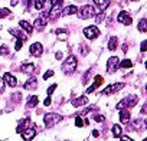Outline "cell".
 I'll return each mask as SVG.
<instances>
[{
    "label": "cell",
    "mask_w": 147,
    "mask_h": 141,
    "mask_svg": "<svg viewBox=\"0 0 147 141\" xmlns=\"http://www.w3.org/2000/svg\"><path fill=\"white\" fill-rule=\"evenodd\" d=\"M9 32H10V33H12L13 36H16L18 39H20V40H23V42L26 40V35H25V33H23L22 30H18V29H10Z\"/></svg>",
    "instance_id": "obj_21"
},
{
    "label": "cell",
    "mask_w": 147,
    "mask_h": 141,
    "mask_svg": "<svg viewBox=\"0 0 147 141\" xmlns=\"http://www.w3.org/2000/svg\"><path fill=\"white\" fill-rule=\"evenodd\" d=\"M22 46H23V40L18 39V42H16V46H15V49H16V50H19V49H20Z\"/></svg>",
    "instance_id": "obj_39"
},
{
    "label": "cell",
    "mask_w": 147,
    "mask_h": 141,
    "mask_svg": "<svg viewBox=\"0 0 147 141\" xmlns=\"http://www.w3.org/2000/svg\"><path fill=\"white\" fill-rule=\"evenodd\" d=\"M51 102H52V101H51V97H48V98L45 99V102H43V105H45V107H49V105H51Z\"/></svg>",
    "instance_id": "obj_43"
},
{
    "label": "cell",
    "mask_w": 147,
    "mask_h": 141,
    "mask_svg": "<svg viewBox=\"0 0 147 141\" xmlns=\"http://www.w3.org/2000/svg\"><path fill=\"white\" fill-rule=\"evenodd\" d=\"M55 35H56V38H58L59 40H65V39L68 38V32H66L65 29H56V30H55Z\"/></svg>",
    "instance_id": "obj_23"
},
{
    "label": "cell",
    "mask_w": 147,
    "mask_h": 141,
    "mask_svg": "<svg viewBox=\"0 0 147 141\" xmlns=\"http://www.w3.org/2000/svg\"><path fill=\"white\" fill-rule=\"evenodd\" d=\"M20 134H22V138H23V140L29 141V140L35 138V135H36V130L30 127V128H28V130H23Z\"/></svg>",
    "instance_id": "obj_10"
},
{
    "label": "cell",
    "mask_w": 147,
    "mask_h": 141,
    "mask_svg": "<svg viewBox=\"0 0 147 141\" xmlns=\"http://www.w3.org/2000/svg\"><path fill=\"white\" fill-rule=\"evenodd\" d=\"M80 15H81V17L85 20V19H90V17H92V16L95 15V10H94V7H92L91 5H87V6L81 7V12H80Z\"/></svg>",
    "instance_id": "obj_7"
},
{
    "label": "cell",
    "mask_w": 147,
    "mask_h": 141,
    "mask_svg": "<svg viewBox=\"0 0 147 141\" xmlns=\"http://www.w3.org/2000/svg\"><path fill=\"white\" fill-rule=\"evenodd\" d=\"M120 121L124 122V124H127L130 121V111H127L125 108L124 109L121 108V111H120Z\"/></svg>",
    "instance_id": "obj_18"
},
{
    "label": "cell",
    "mask_w": 147,
    "mask_h": 141,
    "mask_svg": "<svg viewBox=\"0 0 147 141\" xmlns=\"http://www.w3.org/2000/svg\"><path fill=\"white\" fill-rule=\"evenodd\" d=\"M138 30L140 32H147V19H141L140 23H138Z\"/></svg>",
    "instance_id": "obj_28"
},
{
    "label": "cell",
    "mask_w": 147,
    "mask_h": 141,
    "mask_svg": "<svg viewBox=\"0 0 147 141\" xmlns=\"http://www.w3.org/2000/svg\"><path fill=\"white\" fill-rule=\"evenodd\" d=\"M121 88H124V84L123 82H117V84H111V85H108L101 94L102 95H111V94H115V92H118Z\"/></svg>",
    "instance_id": "obj_4"
},
{
    "label": "cell",
    "mask_w": 147,
    "mask_h": 141,
    "mask_svg": "<svg viewBox=\"0 0 147 141\" xmlns=\"http://www.w3.org/2000/svg\"><path fill=\"white\" fill-rule=\"evenodd\" d=\"M118 58L117 56H111L110 59H108V62H107V72L108 74H113V72H115V70L118 69Z\"/></svg>",
    "instance_id": "obj_6"
},
{
    "label": "cell",
    "mask_w": 147,
    "mask_h": 141,
    "mask_svg": "<svg viewBox=\"0 0 147 141\" xmlns=\"http://www.w3.org/2000/svg\"><path fill=\"white\" fill-rule=\"evenodd\" d=\"M146 127H147L146 121H143V120H136L134 121V128L137 131H143V130H146Z\"/></svg>",
    "instance_id": "obj_24"
},
{
    "label": "cell",
    "mask_w": 147,
    "mask_h": 141,
    "mask_svg": "<svg viewBox=\"0 0 147 141\" xmlns=\"http://www.w3.org/2000/svg\"><path fill=\"white\" fill-rule=\"evenodd\" d=\"M55 89H56V84H55V85H51V87L48 88V95H52V94L55 92Z\"/></svg>",
    "instance_id": "obj_37"
},
{
    "label": "cell",
    "mask_w": 147,
    "mask_h": 141,
    "mask_svg": "<svg viewBox=\"0 0 147 141\" xmlns=\"http://www.w3.org/2000/svg\"><path fill=\"white\" fill-rule=\"evenodd\" d=\"M146 49H147V40H143V42H141V48H140V50H141V52H146Z\"/></svg>",
    "instance_id": "obj_40"
},
{
    "label": "cell",
    "mask_w": 147,
    "mask_h": 141,
    "mask_svg": "<svg viewBox=\"0 0 147 141\" xmlns=\"http://www.w3.org/2000/svg\"><path fill=\"white\" fill-rule=\"evenodd\" d=\"M61 13H62V5H53V7L49 12V17L51 19H56V17H59Z\"/></svg>",
    "instance_id": "obj_11"
},
{
    "label": "cell",
    "mask_w": 147,
    "mask_h": 141,
    "mask_svg": "<svg viewBox=\"0 0 147 141\" xmlns=\"http://www.w3.org/2000/svg\"><path fill=\"white\" fill-rule=\"evenodd\" d=\"M59 121H62V115H59V114L49 112V114H45V117H43V122L46 127H52L53 124H56Z\"/></svg>",
    "instance_id": "obj_2"
},
{
    "label": "cell",
    "mask_w": 147,
    "mask_h": 141,
    "mask_svg": "<svg viewBox=\"0 0 147 141\" xmlns=\"http://www.w3.org/2000/svg\"><path fill=\"white\" fill-rule=\"evenodd\" d=\"M20 98H22V94H19V92H16V94L12 95V101H13V102H18Z\"/></svg>",
    "instance_id": "obj_34"
},
{
    "label": "cell",
    "mask_w": 147,
    "mask_h": 141,
    "mask_svg": "<svg viewBox=\"0 0 147 141\" xmlns=\"http://www.w3.org/2000/svg\"><path fill=\"white\" fill-rule=\"evenodd\" d=\"M81 53H82V55H87V53H88V48H87V45H81Z\"/></svg>",
    "instance_id": "obj_41"
},
{
    "label": "cell",
    "mask_w": 147,
    "mask_h": 141,
    "mask_svg": "<svg viewBox=\"0 0 147 141\" xmlns=\"http://www.w3.org/2000/svg\"><path fill=\"white\" fill-rule=\"evenodd\" d=\"M146 112H147V104H144L141 108V114H146Z\"/></svg>",
    "instance_id": "obj_46"
},
{
    "label": "cell",
    "mask_w": 147,
    "mask_h": 141,
    "mask_svg": "<svg viewBox=\"0 0 147 141\" xmlns=\"http://www.w3.org/2000/svg\"><path fill=\"white\" fill-rule=\"evenodd\" d=\"M46 23H48V20H46V17H43V16H40V17H38V19L35 20V23H33V26H35V28H38V29H43V28L46 26Z\"/></svg>",
    "instance_id": "obj_17"
},
{
    "label": "cell",
    "mask_w": 147,
    "mask_h": 141,
    "mask_svg": "<svg viewBox=\"0 0 147 141\" xmlns=\"http://www.w3.org/2000/svg\"><path fill=\"white\" fill-rule=\"evenodd\" d=\"M19 26L22 28V30H25V32L29 33V35L33 32V26H32L29 22H26V20H20V22H19Z\"/></svg>",
    "instance_id": "obj_15"
},
{
    "label": "cell",
    "mask_w": 147,
    "mask_h": 141,
    "mask_svg": "<svg viewBox=\"0 0 147 141\" xmlns=\"http://www.w3.org/2000/svg\"><path fill=\"white\" fill-rule=\"evenodd\" d=\"M94 3L98 6V9L101 12V10H105L110 6V0H94Z\"/></svg>",
    "instance_id": "obj_19"
},
{
    "label": "cell",
    "mask_w": 147,
    "mask_h": 141,
    "mask_svg": "<svg viewBox=\"0 0 147 141\" xmlns=\"http://www.w3.org/2000/svg\"><path fill=\"white\" fill-rule=\"evenodd\" d=\"M3 81L9 85V87H16L18 85V81H16V78L12 75V74H5V77H3Z\"/></svg>",
    "instance_id": "obj_12"
},
{
    "label": "cell",
    "mask_w": 147,
    "mask_h": 141,
    "mask_svg": "<svg viewBox=\"0 0 147 141\" xmlns=\"http://www.w3.org/2000/svg\"><path fill=\"white\" fill-rule=\"evenodd\" d=\"M29 50H30V53H32L33 56H40V55L43 53V46H42L40 42H35V43L30 45Z\"/></svg>",
    "instance_id": "obj_8"
},
{
    "label": "cell",
    "mask_w": 147,
    "mask_h": 141,
    "mask_svg": "<svg viewBox=\"0 0 147 141\" xmlns=\"http://www.w3.org/2000/svg\"><path fill=\"white\" fill-rule=\"evenodd\" d=\"M75 125L81 128V127H84V121H82L80 117H77V118H75Z\"/></svg>",
    "instance_id": "obj_36"
},
{
    "label": "cell",
    "mask_w": 147,
    "mask_h": 141,
    "mask_svg": "<svg viewBox=\"0 0 147 141\" xmlns=\"http://www.w3.org/2000/svg\"><path fill=\"white\" fill-rule=\"evenodd\" d=\"M117 20H118L121 25H125V26H130V25L133 23V20H131V17H130V15H128L127 12H120Z\"/></svg>",
    "instance_id": "obj_9"
},
{
    "label": "cell",
    "mask_w": 147,
    "mask_h": 141,
    "mask_svg": "<svg viewBox=\"0 0 147 141\" xmlns=\"http://www.w3.org/2000/svg\"><path fill=\"white\" fill-rule=\"evenodd\" d=\"M52 75H53V70H48V72L43 74V79H49Z\"/></svg>",
    "instance_id": "obj_38"
},
{
    "label": "cell",
    "mask_w": 147,
    "mask_h": 141,
    "mask_svg": "<svg viewBox=\"0 0 147 141\" xmlns=\"http://www.w3.org/2000/svg\"><path fill=\"white\" fill-rule=\"evenodd\" d=\"M63 0H52V5H62Z\"/></svg>",
    "instance_id": "obj_45"
},
{
    "label": "cell",
    "mask_w": 147,
    "mask_h": 141,
    "mask_svg": "<svg viewBox=\"0 0 147 141\" xmlns=\"http://www.w3.org/2000/svg\"><path fill=\"white\" fill-rule=\"evenodd\" d=\"M3 91H5V81H3V78H0V94Z\"/></svg>",
    "instance_id": "obj_42"
},
{
    "label": "cell",
    "mask_w": 147,
    "mask_h": 141,
    "mask_svg": "<svg viewBox=\"0 0 147 141\" xmlns=\"http://www.w3.org/2000/svg\"><path fill=\"white\" fill-rule=\"evenodd\" d=\"M117 38L115 36H113V38H110V40H108V49L110 50H115L117 49Z\"/></svg>",
    "instance_id": "obj_25"
},
{
    "label": "cell",
    "mask_w": 147,
    "mask_h": 141,
    "mask_svg": "<svg viewBox=\"0 0 147 141\" xmlns=\"http://www.w3.org/2000/svg\"><path fill=\"white\" fill-rule=\"evenodd\" d=\"M84 35H85L87 39H91L92 40V39H95V38L100 36V30H98L97 26H88V28L84 29Z\"/></svg>",
    "instance_id": "obj_5"
},
{
    "label": "cell",
    "mask_w": 147,
    "mask_h": 141,
    "mask_svg": "<svg viewBox=\"0 0 147 141\" xmlns=\"http://www.w3.org/2000/svg\"><path fill=\"white\" fill-rule=\"evenodd\" d=\"M102 81H104V79H102L100 75H97V77H95V82H94V84H92L90 88H87V94H91V92H94V91H95V89H97V88H98L101 84H102Z\"/></svg>",
    "instance_id": "obj_13"
},
{
    "label": "cell",
    "mask_w": 147,
    "mask_h": 141,
    "mask_svg": "<svg viewBox=\"0 0 147 141\" xmlns=\"http://www.w3.org/2000/svg\"><path fill=\"white\" fill-rule=\"evenodd\" d=\"M36 87H38V81H36V78H30L26 84H25V89H36Z\"/></svg>",
    "instance_id": "obj_22"
},
{
    "label": "cell",
    "mask_w": 147,
    "mask_h": 141,
    "mask_svg": "<svg viewBox=\"0 0 147 141\" xmlns=\"http://www.w3.org/2000/svg\"><path fill=\"white\" fill-rule=\"evenodd\" d=\"M7 53H9V49H7V46H6V45L0 46V55H2V56H6Z\"/></svg>",
    "instance_id": "obj_32"
},
{
    "label": "cell",
    "mask_w": 147,
    "mask_h": 141,
    "mask_svg": "<svg viewBox=\"0 0 147 141\" xmlns=\"http://www.w3.org/2000/svg\"><path fill=\"white\" fill-rule=\"evenodd\" d=\"M38 102H39L38 97H35V95H33V97H30V98H29V101H28V107H29V108H30V107H36V105H38Z\"/></svg>",
    "instance_id": "obj_29"
},
{
    "label": "cell",
    "mask_w": 147,
    "mask_h": 141,
    "mask_svg": "<svg viewBox=\"0 0 147 141\" xmlns=\"http://www.w3.org/2000/svg\"><path fill=\"white\" fill-rule=\"evenodd\" d=\"M92 135H94V137H100V132H98L97 130H94V131H92Z\"/></svg>",
    "instance_id": "obj_48"
},
{
    "label": "cell",
    "mask_w": 147,
    "mask_h": 141,
    "mask_svg": "<svg viewBox=\"0 0 147 141\" xmlns=\"http://www.w3.org/2000/svg\"><path fill=\"white\" fill-rule=\"evenodd\" d=\"M121 140H125V141H133V138H130L128 135H120Z\"/></svg>",
    "instance_id": "obj_44"
},
{
    "label": "cell",
    "mask_w": 147,
    "mask_h": 141,
    "mask_svg": "<svg viewBox=\"0 0 147 141\" xmlns=\"http://www.w3.org/2000/svg\"><path fill=\"white\" fill-rule=\"evenodd\" d=\"M56 59H62V52H56Z\"/></svg>",
    "instance_id": "obj_47"
},
{
    "label": "cell",
    "mask_w": 147,
    "mask_h": 141,
    "mask_svg": "<svg viewBox=\"0 0 147 141\" xmlns=\"http://www.w3.org/2000/svg\"><path fill=\"white\" fill-rule=\"evenodd\" d=\"M113 134H114V137H115V138H120V135L123 134V131H121V127H120L118 124L113 125Z\"/></svg>",
    "instance_id": "obj_27"
},
{
    "label": "cell",
    "mask_w": 147,
    "mask_h": 141,
    "mask_svg": "<svg viewBox=\"0 0 147 141\" xmlns=\"http://www.w3.org/2000/svg\"><path fill=\"white\" fill-rule=\"evenodd\" d=\"M77 65H78L77 56L75 55H69L66 58V60L63 62V65H62V70L65 74H74L77 70Z\"/></svg>",
    "instance_id": "obj_1"
},
{
    "label": "cell",
    "mask_w": 147,
    "mask_h": 141,
    "mask_svg": "<svg viewBox=\"0 0 147 141\" xmlns=\"http://www.w3.org/2000/svg\"><path fill=\"white\" fill-rule=\"evenodd\" d=\"M94 121H97V122H104V121H105V117H104V115H100V114H95V115H94Z\"/></svg>",
    "instance_id": "obj_33"
},
{
    "label": "cell",
    "mask_w": 147,
    "mask_h": 141,
    "mask_svg": "<svg viewBox=\"0 0 147 141\" xmlns=\"http://www.w3.org/2000/svg\"><path fill=\"white\" fill-rule=\"evenodd\" d=\"M121 49H123V52H127L128 46H127V45H123V46H121Z\"/></svg>",
    "instance_id": "obj_49"
},
{
    "label": "cell",
    "mask_w": 147,
    "mask_h": 141,
    "mask_svg": "<svg viewBox=\"0 0 147 141\" xmlns=\"http://www.w3.org/2000/svg\"><path fill=\"white\" fill-rule=\"evenodd\" d=\"M104 17H105V15H104V13H101V15H97V17H95V22H97V23H101V22H104Z\"/></svg>",
    "instance_id": "obj_35"
},
{
    "label": "cell",
    "mask_w": 147,
    "mask_h": 141,
    "mask_svg": "<svg viewBox=\"0 0 147 141\" xmlns=\"http://www.w3.org/2000/svg\"><path fill=\"white\" fill-rule=\"evenodd\" d=\"M45 2H46V0H35V7H36L38 10H42Z\"/></svg>",
    "instance_id": "obj_30"
},
{
    "label": "cell",
    "mask_w": 147,
    "mask_h": 141,
    "mask_svg": "<svg viewBox=\"0 0 147 141\" xmlns=\"http://www.w3.org/2000/svg\"><path fill=\"white\" fill-rule=\"evenodd\" d=\"M33 69H35L33 63H23V65L20 66V72H25V74H32V72H33Z\"/></svg>",
    "instance_id": "obj_20"
},
{
    "label": "cell",
    "mask_w": 147,
    "mask_h": 141,
    "mask_svg": "<svg viewBox=\"0 0 147 141\" xmlns=\"http://www.w3.org/2000/svg\"><path fill=\"white\" fill-rule=\"evenodd\" d=\"M137 102H138V98H137V97H134V95H131V97H128V98H125V99L120 101V102L117 104V109L128 108V107H134Z\"/></svg>",
    "instance_id": "obj_3"
},
{
    "label": "cell",
    "mask_w": 147,
    "mask_h": 141,
    "mask_svg": "<svg viewBox=\"0 0 147 141\" xmlns=\"http://www.w3.org/2000/svg\"><path fill=\"white\" fill-rule=\"evenodd\" d=\"M10 15V10L9 9H3V7H0V19L5 17V16H9Z\"/></svg>",
    "instance_id": "obj_31"
},
{
    "label": "cell",
    "mask_w": 147,
    "mask_h": 141,
    "mask_svg": "<svg viewBox=\"0 0 147 141\" xmlns=\"http://www.w3.org/2000/svg\"><path fill=\"white\" fill-rule=\"evenodd\" d=\"M133 66V62L130 59H124L121 62H118V68H123V69H127V68H131Z\"/></svg>",
    "instance_id": "obj_26"
},
{
    "label": "cell",
    "mask_w": 147,
    "mask_h": 141,
    "mask_svg": "<svg viewBox=\"0 0 147 141\" xmlns=\"http://www.w3.org/2000/svg\"><path fill=\"white\" fill-rule=\"evenodd\" d=\"M85 104H88V98H87L85 95L72 99V105H74V107H81V105H85Z\"/></svg>",
    "instance_id": "obj_14"
},
{
    "label": "cell",
    "mask_w": 147,
    "mask_h": 141,
    "mask_svg": "<svg viewBox=\"0 0 147 141\" xmlns=\"http://www.w3.org/2000/svg\"><path fill=\"white\" fill-rule=\"evenodd\" d=\"M75 13H78V7H75L74 5H71V6H66L63 10H62V15L63 16H69V15H75Z\"/></svg>",
    "instance_id": "obj_16"
}]
</instances>
